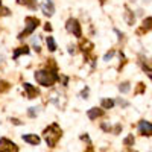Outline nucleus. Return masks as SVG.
Returning a JSON list of instances; mask_svg holds the SVG:
<instances>
[{"label": "nucleus", "mask_w": 152, "mask_h": 152, "mask_svg": "<svg viewBox=\"0 0 152 152\" xmlns=\"http://www.w3.org/2000/svg\"><path fill=\"white\" fill-rule=\"evenodd\" d=\"M37 113H38V108H35V107H34V108H29V111H28V114H29L31 117H35Z\"/></svg>", "instance_id": "18"}, {"label": "nucleus", "mask_w": 152, "mask_h": 152, "mask_svg": "<svg viewBox=\"0 0 152 152\" xmlns=\"http://www.w3.org/2000/svg\"><path fill=\"white\" fill-rule=\"evenodd\" d=\"M88 119H91V120H94V119H97V117H100L104 114V111L102 110H99V108H91V110H88Z\"/></svg>", "instance_id": "11"}, {"label": "nucleus", "mask_w": 152, "mask_h": 152, "mask_svg": "<svg viewBox=\"0 0 152 152\" xmlns=\"http://www.w3.org/2000/svg\"><path fill=\"white\" fill-rule=\"evenodd\" d=\"M117 104H119V105H122V107H128V102H126V100H122V99H119V100H117Z\"/></svg>", "instance_id": "21"}, {"label": "nucleus", "mask_w": 152, "mask_h": 152, "mask_svg": "<svg viewBox=\"0 0 152 152\" xmlns=\"http://www.w3.org/2000/svg\"><path fill=\"white\" fill-rule=\"evenodd\" d=\"M113 107H114V100H111V99H104V100H102V108L110 110V108H113Z\"/></svg>", "instance_id": "14"}, {"label": "nucleus", "mask_w": 152, "mask_h": 152, "mask_svg": "<svg viewBox=\"0 0 152 152\" xmlns=\"http://www.w3.org/2000/svg\"><path fill=\"white\" fill-rule=\"evenodd\" d=\"M0 152H3V151H0Z\"/></svg>", "instance_id": "27"}, {"label": "nucleus", "mask_w": 152, "mask_h": 152, "mask_svg": "<svg viewBox=\"0 0 152 152\" xmlns=\"http://www.w3.org/2000/svg\"><path fill=\"white\" fill-rule=\"evenodd\" d=\"M47 47H49L50 52H55V50H56V44H55L53 37H47Z\"/></svg>", "instance_id": "12"}, {"label": "nucleus", "mask_w": 152, "mask_h": 152, "mask_svg": "<svg viewBox=\"0 0 152 152\" xmlns=\"http://www.w3.org/2000/svg\"><path fill=\"white\" fill-rule=\"evenodd\" d=\"M11 122H12V123H15V125H21V122H20V120H17V119H12Z\"/></svg>", "instance_id": "24"}, {"label": "nucleus", "mask_w": 152, "mask_h": 152, "mask_svg": "<svg viewBox=\"0 0 152 152\" xmlns=\"http://www.w3.org/2000/svg\"><path fill=\"white\" fill-rule=\"evenodd\" d=\"M26 24H28V26H26V29H24V32H21L20 37H18L20 40H21L24 35H29V34H32V32L37 29V26H38V18H35V17H28V18H26Z\"/></svg>", "instance_id": "5"}, {"label": "nucleus", "mask_w": 152, "mask_h": 152, "mask_svg": "<svg viewBox=\"0 0 152 152\" xmlns=\"http://www.w3.org/2000/svg\"><path fill=\"white\" fill-rule=\"evenodd\" d=\"M44 29H46V31H52V28H50V24H46Z\"/></svg>", "instance_id": "25"}, {"label": "nucleus", "mask_w": 152, "mask_h": 152, "mask_svg": "<svg viewBox=\"0 0 152 152\" xmlns=\"http://www.w3.org/2000/svg\"><path fill=\"white\" fill-rule=\"evenodd\" d=\"M87 96H88V88H85V90L81 91V97L82 99H87Z\"/></svg>", "instance_id": "20"}, {"label": "nucleus", "mask_w": 152, "mask_h": 152, "mask_svg": "<svg viewBox=\"0 0 152 152\" xmlns=\"http://www.w3.org/2000/svg\"><path fill=\"white\" fill-rule=\"evenodd\" d=\"M23 87H24V91L28 93V97H29V99H34V97H35V96L38 94L37 88H35V87H32L31 84H28V82H26V84H24Z\"/></svg>", "instance_id": "9"}, {"label": "nucleus", "mask_w": 152, "mask_h": 152, "mask_svg": "<svg viewBox=\"0 0 152 152\" xmlns=\"http://www.w3.org/2000/svg\"><path fill=\"white\" fill-rule=\"evenodd\" d=\"M0 14H2V15H9V9H6V8H0Z\"/></svg>", "instance_id": "19"}, {"label": "nucleus", "mask_w": 152, "mask_h": 152, "mask_svg": "<svg viewBox=\"0 0 152 152\" xmlns=\"http://www.w3.org/2000/svg\"><path fill=\"white\" fill-rule=\"evenodd\" d=\"M0 146H2V151L3 152H18L17 145L9 142L8 138H0Z\"/></svg>", "instance_id": "6"}, {"label": "nucleus", "mask_w": 152, "mask_h": 152, "mask_svg": "<svg viewBox=\"0 0 152 152\" xmlns=\"http://www.w3.org/2000/svg\"><path fill=\"white\" fill-rule=\"evenodd\" d=\"M23 140L26 143H31V145H38L40 143V137L35 134H28V135H23Z\"/></svg>", "instance_id": "10"}, {"label": "nucleus", "mask_w": 152, "mask_h": 152, "mask_svg": "<svg viewBox=\"0 0 152 152\" xmlns=\"http://www.w3.org/2000/svg\"><path fill=\"white\" fill-rule=\"evenodd\" d=\"M29 2H31V0H18L20 5H23V3H24V5H29Z\"/></svg>", "instance_id": "23"}, {"label": "nucleus", "mask_w": 152, "mask_h": 152, "mask_svg": "<svg viewBox=\"0 0 152 152\" xmlns=\"http://www.w3.org/2000/svg\"><path fill=\"white\" fill-rule=\"evenodd\" d=\"M148 75L151 76V79H152V72H151V70H148Z\"/></svg>", "instance_id": "26"}, {"label": "nucleus", "mask_w": 152, "mask_h": 152, "mask_svg": "<svg viewBox=\"0 0 152 152\" xmlns=\"http://www.w3.org/2000/svg\"><path fill=\"white\" fill-rule=\"evenodd\" d=\"M138 131H140L142 135H152V123L151 122H146V120H140L138 123Z\"/></svg>", "instance_id": "7"}, {"label": "nucleus", "mask_w": 152, "mask_h": 152, "mask_svg": "<svg viewBox=\"0 0 152 152\" xmlns=\"http://www.w3.org/2000/svg\"><path fill=\"white\" fill-rule=\"evenodd\" d=\"M41 9L46 15H53V12H55V6H53V2L52 0H43L41 2Z\"/></svg>", "instance_id": "8"}, {"label": "nucleus", "mask_w": 152, "mask_h": 152, "mask_svg": "<svg viewBox=\"0 0 152 152\" xmlns=\"http://www.w3.org/2000/svg\"><path fill=\"white\" fill-rule=\"evenodd\" d=\"M143 29L145 31H151L152 29V17H148L143 20Z\"/></svg>", "instance_id": "13"}, {"label": "nucleus", "mask_w": 152, "mask_h": 152, "mask_svg": "<svg viewBox=\"0 0 152 152\" xmlns=\"http://www.w3.org/2000/svg\"><path fill=\"white\" fill-rule=\"evenodd\" d=\"M66 29L70 34H73L75 37H81V24L78 23V20H76V18H69L67 20Z\"/></svg>", "instance_id": "4"}, {"label": "nucleus", "mask_w": 152, "mask_h": 152, "mask_svg": "<svg viewBox=\"0 0 152 152\" xmlns=\"http://www.w3.org/2000/svg\"><path fill=\"white\" fill-rule=\"evenodd\" d=\"M113 55H114V52H110V53H107V55H105V58H104V61H108V59H110Z\"/></svg>", "instance_id": "22"}, {"label": "nucleus", "mask_w": 152, "mask_h": 152, "mask_svg": "<svg viewBox=\"0 0 152 152\" xmlns=\"http://www.w3.org/2000/svg\"><path fill=\"white\" fill-rule=\"evenodd\" d=\"M129 88H131V87H129V82H122V84L119 85V90H120L122 93H128Z\"/></svg>", "instance_id": "16"}, {"label": "nucleus", "mask_w": 152, "mask_h": 152, "mask_svg": "<svg viewBox=\"0 0 152 152\" xmlns=\"http://www.w3.org/2000/svg\"><path fill=\"white\" fill-rule=\"evenodd\" d=\"M49 100L52 102L55 107H58V108H64L66 107V102H67V99H66V96L62 94L61 91H58V90H53L52 93L49 94Z\"/></svg>", "instance_id": "3"}, {"label": "nucleus", "mask_w": 152, "mask_h": 152, "mask_svg": "<svg viewBox=\"0 0 152 152\" xmlns=\"http://www.w3.org/2000/svg\"><path fill=\"white\" fill-rule=\"evenodd\" d=\"M132 143H134V137H132V135H129V137L125 138V145H126V146H131Z\"/></svg>", "instance_id": "17"}, {"label": "nucleus", "mask_w": 152, "mask_h": 152, "mask_svg": "<svg viewBox=\"0 0 152 152\" xmlns=\"http://www.w3.org/2000/svg\"><path fill=\"white\" fill-rule=\"evenodd\" d=\"M20 53H24V55H28V53H29V49H28V47H20L18 50H15V52H14V58L17 59Z\"/></svg>", "instance_id": "15"}, {"label": "nucleus", "mask_w": 152, "mask_h": 152, "mask_svg": "<svg viewBox=\"0 0 152 152\" xmlns=\"http://www.w3.org/2000/svg\"><path fill=\"white\" fill-rule=\"evenodd\" d=\"M35 79L38 84H41L44 87H49V85H53L55 81L58 79V76L52 72H47V70H40L35 73Z\"/></svg>", "instance_id": "2"}, {"label": "nucleus", "mask_w": 152, "mask_h": 152, "mask_svg": "<svg viewBox=\"0 0 152 152\" xmlns=\"http://www.w3.org/2000/svg\"><path fill=\"white\" fill-rule=\"evenodd\" d=\"M61 134H62L61 132V128H59L56 123H52L49 128H46V131H44V140H46L47 146L53 148L56 145V142L61 138Z\"/></svg>", "instance_id": "1"}]
</instances>
